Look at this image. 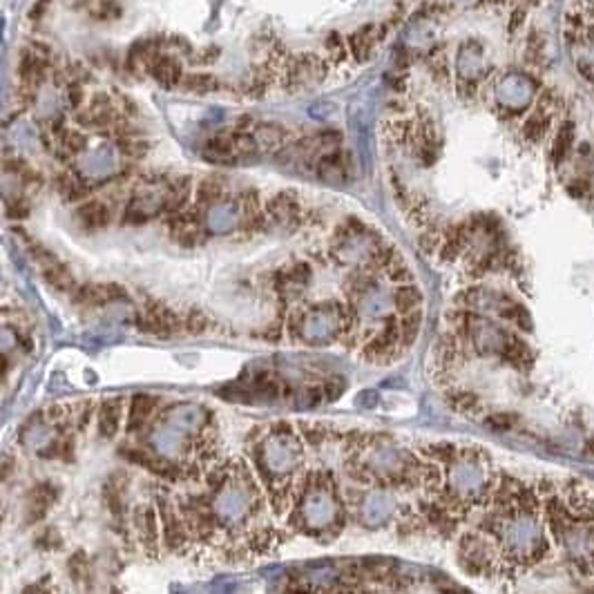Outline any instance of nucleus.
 Listing matches in <instances>:
<instances>
[{"instance_id": "cd10ccee", "label": "nucleus", "mask_w": 594, "mask_h": 594, "mask_svg": "<svg viewBox=\"0 0 594 594\" xmlns=\"http://www.w3.org/2000/svg\"><path fill=\"white\" fill-rule=\"evenodd\" d=\"M208 317L201 313V311H190V313L184 317V329L188 331V333H195V335H199V333H204V331L208 329Z\"/></svg>"}, {"instance_id": "aec40b11", "label": "nucleus", "mask_w": 594, "mask_h": 594, "mask_svg": "<svg viewBox=\"0 0 594 594\" xmlns=\"http://www.w3.org/2000/svg\"><path fill=\"white\" fill-rule=\"evenodd\" d=\"M58 143H60V148H63V152L67 157H74V155L83 152V150H85L87 137L80 132V130H76V128H65V130H60Z\"/></svg>"}, {"instance_id": "f03ea898", "label": "nucleus", "mask_w": 594, "mask_h": 594, "mask_svg": "<svg viewBox=\"0 0 594 594\" xmlns=\"http://www.w3.org/2000/svg\"><path fill=\"white\" fill-rule=\"evenodd\" d=\"M315 173L326 184H347L351 177V157L347 152H340V150L320 155V159H315Z\"/></svg>"}, {"instance_id": "c756f323", "label": "nucleus", "mask_w": 594, "mask_h": 594, "mask_svg": "<svg viewBox=\"0 0 594 594\" xmlns=\"http://www.w3.org/2000/svg\"><path fill=\"white\" fill-rule=\"evenodd\" d=\"M7 217L9 219H25V217H29V204L25 199L7 201Z\"/></svg>"}, {"instance_id": "c85d7f7f", "label": "nucleus", "mask_w": 594, "mask_h": 594, "mask_svg": "<svg viewBox=\"0 0 594 594\" xmlns=\"http://www.w3.org/2000/svg\"><path fill=\"white\" fill-rule=\"evenodd\" d=\"M219 47H204V49H199V52H195L193 54V63L195 65H201V67H206V65H213L215 60L219 58Z\"/></svg>"}, {"instance_id": "39448f33", "label": "nucleus", "mask_w": 594, "mask_h": 594, "mask_svg": "<svg viewBox=\"0 0 594 594\" xmlns=\"http://www.w3.org/2000/svg\"><path fill=\"white\" fill-rule=\"evenodd\" d=\"M385 27H376V25H362L358 27L353 34L347 36V45H349V54L353 56L358 63H367L374 54V47L378 45V40L385 36Z\"/></svg>"}, {"instance_id": "393cba45", "label": "nucleus", "mask_w": 594, "mask_h": 594, "mask_svg": "<svg viewBox=\"0 0 594 594\" xmlns=\"http://www.w3.org/2000/svg\"><path fill=\"white\" fill-rule=\"evenodd\" d=\"M385 275H387V279L389 281H394L396 286H402V284H414V273H411V268L405 264V259H396L394 264H391L387 270H385Z\"/></svg>"}, {"instance_id": "2eb2a0df", "label": "nucleus", "mask_w": 594, "mask_h": 594, "mask_svg": "<svg viewBox=\"0 0 594 594\" xmlns=\"http://www.w3.org/2000/svg\"><path fill=\"white\" fill-rule=\"evenodd\" d=\"M206 155L213 157L215 161H230L237 159L235 152V130L233 132H219L206 141ZM210 159V161H213Z\"/></svg>"}, {"instance_id": "7c9ffc66", "label": "nucleus", "mask_w": 594, "mask_h": 594, "mask_svg": "<svg viewBox=\"0 0 594 594\" xmlns=\"http://www.w3.org/2000/svg\"><path fill=\"white\" fill-rule=\"evenodd\" d=\"M103 496H105V503H107L110 512H112V514H121V509H123V500H121L116 487L114 485H105Z\"/></svg>"}, {"instance_id": "f8f14e48", "label": "nucleus", "mask_w": 594, "mask_h": 594, "mask_svg": "<svg viewBox=\"0 0 594 594\" xmlns=\"http://www.w3.org/2000/svg\"><path fill=\"white\" fill-rule=\"evenodd\" d=\"M575 139H577V128L572 121H563V123L557 128L554 141H552V161L554 166H561L566 161L572 150H575Z\"/></svg>"}, {"instance_id": "0eeeda50", "label": "nucleus", "mask_w": 594, "mask_h": 594, "mask_svg": "<svg viewBox=\"0 0 594 594\" xmlns=\"http://www.w3.org/2000/svg\"><path fill=\"white\" fill-rule=\"evenodd\" d=\"M148 72L152 74V78L164 89L181 87V80H184V76H186L184 67H181L179 60L173 58V56H166V54L155 56L152 63H150V67H148Z\"/></svg>"}, {"instance_id": "f257e3e1", "label": "nucleus", "mask_w": 594, "mask_h": 594, "mask_svg": "<svg viewBox=\"0 0 594 594\" xmlns=\"http://www.w3.org/2000/svg\"><path fill=\"white\" fill-rule=\"evenodd\" d=\"M264 213L270 224L297 228L302 221V204L293 190H281V193H275L270 199H266Z\"/></svg>"}, {"instance_id": "2f4dec72", "label": "nucleus", "mask_w": 594, "mask_h": 594, "mask_svg": "<svg viewBox=\"0 0 594 594\" xmlns=\"http://www.w3.org/2000/svg\"><path fill=\"white\" fill-rule=\"evenodd\" d=\"M588 188H590V184H588V179H583V177H577L575 181H572V184L568 186V193L572 195V197H577V199H581V197H586L588 195Z\"/></svg>"}, {"instance_id": "6e6552de", "label": "nucleus", "mask_w": 594, "mask_h": 594, "mask_svg": "<svg viewBox=\"0 0 594 594\" xmlns=\"http://www.w3.org/2000/svg\"><path fill=\"white\" fill-rule=\"evenodd\" d=\"M56 487L52 485V482H40V485H36L32 491L27 494V503H25V509H27V521H40L43 518L49 507L54 505L56 500Z\"/></svg>"}, {"instance_id": "ddd939ff", "label": "nucleus", "mask_w": 594, "mask_h": 594, "mask_svg": "<svg viewBox=\"0 0 594 594\" xmlns=\"http://www.w3.org/2000/svg\"><path fill=\"white\" fill-rule=\"evenodd\" d=\"M226 195V186H224V179H219L217 175H210L197 181L195 186V199L199 206H215L219 204L221 199Z\"/></svg>"}, {"instance_id": "dca6fc26", "label": "nucleus", "mask_w": 594, "mask_h": 594, "mask_svg": "<svg viewBox=\"0 0 594 594\" xmlns=\"http://www.w3.org/2000/svg\"><path fill=\"white\" fill-rule=\"evenodd\" d=\"M219 78L210 72H193L186 74L184 80H181V89L188 94H210L219 89Z\"/></svg>"}, {"instance_id": "9b49d317", "label": "nucleus", "mask_w": 594, "mask_h": 594, "mask_svg": "<svg viewBox=\"0 0 594 594\" xmlns=\"http://www.w3.org/2000/svg\"><path fill=\"white\" fill-rule=\"evenodd\" d=\"M123 400H105L98 409V431L103 438H114L123 422Z\"/></svg>"}, {"instance_id": "9d476101", "label": "nucleus", "mask_w": 594, "mask_h": 594, "mask_svg": "<svg viewBox=\"0 0 594 594\" xmlns=\"http://www.w3.org/2000/svg\"><path fill=\"white\" fill-rule=\"evenodd\" d=\"M134 527L146 550H155L159 545V514L152 505L139 507L134 512Z\"/></svg>"}, {"instance_id": "7ed1b4c3", "label": "nucleus", "mask_w": 594, "mask_h": 594, "mask_svg": "<svg viewBox=\"0 0 594 594\" xmlns=\"http://www.w3.org/2000/svg\"><path fill=\"white\" fill-rule=\"evenodd\" d=\"M128 293L123 286L114 284V281H110V284H83L78 290H76V304L80 306H103V304H112V302L116 299H125Z\"/></svg>"}, {"instance_id": "5701e85b", "label": "nucleus", "mask_w": 594, "mask_h": 594, "mask_svg": "<svg viewBox=\"0 0 594 594\" xmlns=\"http://www.w3.org/2000/svg\"><path fill=\"white\" fill-rule=\"evenodd\" d=\"M324 49H326V56L331 63H344L347 56H349V45H347V38L340 36L338 32H331L324 38Z\"/></svg>"}, {"instance_id": "473e14b6", "label": "nucleus", "mask_w": 594, "mask_h": 594, "mask_svg": "<svg viewBox=\"0 0 594 594\" xmlns=\"http://www.w3.org/2000/svg\"><path fill=\"white\" fill-rule=\"evenodd\" d=\"M49 7H52L49 0H36V3L32 5V9H29V20H40L43 16H47Z\"/></svg>"}, {"instance_id": "412c9836", "label": "nucleus", "mask_w": 594, "mask_h": 594, "mask_svg": "<svg viewBox=\"0 0 594 594\" xmlns=\"http://www.w3.org/2000/svg\"><path fill=\"white\" fill-rule=\"evenodd\" d=\"M58 186V193L63 195L65 201H76V199H83L85 197V186L83 181L78 179V175L74 173H63L56 181Z\"/></svg>"}, {"instance_id": "c9c22d12", "label": "nucleus", "mask_w": 594, "mask_h": 594, "mask_svg": "<svg viewBox=\"0 0 594 594\" xmlns=\"http://www.w3.org/2000/svg\"><path fill=\"white\" fill-rule=\"evenodd\" d=\"M25 594H49V592H40L38 588H29V590H25Z\"/></svg>"}, {"instance_id": "1a4fd4ad", "label": "nucleus", "mask_w": 594, "mask_h": 594, "mask_svg": "<svg viewBox=\"0 0 594 594\" xmlns=\"http://www.w3.org/2000/svg\"><path fill=\"white\" fill-rule=\"evenodd\" d=\"M157 409H159V398H155V396H134L132 402H130L128 420H125L128 434H134V431L143 429L148 425V420L157 414Z\"/></svg>"}, {"instance_id": "6ab92c4d", "label": "nucleus", "mask_w": 594, "mask_h": 594, "mask_svg": "<svg viewBox=\"0 0 594 594\" xmlns=\"http://www.w3.org/2000/svg\"><path fill=\"white\" fill-rule=\"evenodd\" d=\"M116 150L125 159H143L150 152V141L137 134H125L116 139Z\"/></svg>"}, {"instance_id": "bb28decb", "label": "nucleus", "mask_w": 594, "mask_h": 594, "mask_svg": "<svg viewBox=\"0 0 594 594\" xmlns=\"http://www.w3.org/2000/svg\"><path fill=\"white\" fill-rule=\"evenodd\" d=\"M442 239H445V235H442L438 228L427 226V228L420 233L418 244H420L422 250H425V253H438L440 246H442Z\"/></svg>"}, {"instance_id": "4be33fe9", "label": "nucleus", "mask_w": 594, "mask_h": 594, "mask_svg": "<svg viewBox=\"0 0 594 594\" xmlns=\"http://www.w3.org/2000/svg\"><path fill=\"white\" fill-rule=\"evenodd\" d=\"M422 326V311H414L400 317V333H402V349L411 347L416 342Z\"/></svg>"}, {"instance_id": "b1692460", "label": "nucleus", "mask_w": 594, "mask_h": 594, "mask_svg": "<svg viewBox=\"0 0 594 594\" xmlns=\"http://www.w3.org/2000/svg\"><path fill=\"white\" fill-rule=\"evenodd\" d=\"M447 402L451 409L460 411V414H471L474 409H478V398L469 391H449Z\"/></svg>"}, {"instance_id": "423d86ee", "label": "nucleus", "mask_w": 594, "mask_h": 594, "mask_svg": "<svg viewBox=\"0 0 594 594\" xmlns=\"http://www.w3.org/2000/svg\"><path fill=\"white\" fill-rule=\"evenodd\" d=\"M253 137L259 146V152L279 155L286 146L293 143L290 132L279 123H257L253 128Z\"/></svg>"}, {"instance_id": "a878e982", "label": "nucleus", "mask_w": 594, "mask_h": 594, "mask_svg": "<svg viewBox=\"0 0 594 594\" xmlns=\"http://www.w3.org/2000/svg\"><path fill=\"white\" fill-rule=\"evenodd\" d=\"M85 89L80 80H69L65 85V101H67V107L74 110V112H80V107L85 105Z\"/></svg>"}, {"instance_id": "4468645a", "label": "nucleus", "mask_w": 594, "mask_h": 594, "mask_svg": "<svg viewBox=\"0 0 594 594\" xmlns=\"http://www.w3.org/2000/svg\"><path fill=\"white\" fill-rule=\"evenodd\" d=\"M391 302H394V308L400 315L414 313V311H420L422 306V293L416 284H402L396 286L394 293H391Z\"/></svg>"}, {"instance_id": "20e7f679", "label": "nucleus", "mask_w": 594, "mask_h": 594, "mask_svg": "<svg viewBox=\"0 0 594 594\" xmlns=\"http://www.w3.org/2000/svg\"><path fill=\"white\" fill-rule=\"evenodd\" d=\"M110 219H112V210L101 199H87L76 208L78 226L87 230V233H98V230L107 228Z\"/></svg>"}, {"instance_id": "f704fd0d", "label": "nucleus", "mask_w": 594, "mask_h": 594, "mask_svg": "<svg viewBox=\"0 0 594 594\" xmlns=\"http://www.w3.org/2000/svg\"><path fill=\"white\" fill-rule=\"evenodd\" d=\"M440 594H469V592H465V590H460L458 586H445V588H440Z\"/></svg>"}, {"instance_id": "72a5a7b5", "label": "nucleus", "mask_w": 594, "mask_h": 594, "mask_svg": "<svg viewBox=\"0 0 594 594\" xmlns=\"http://www.w3.org/2000/svg\"><path fill=\"white\" fill-rule=\"evenodd\" d=\"M523 20H525V9H514V14H512V20H509V32H516L518 25H523Z\"/></svg>"}, {"instance_id": "a211bd4d", "label": "nucleus", "mask_w": 594, "mask_h": 594, "mask_svg": "<svg viewBox=\"0 0 594 594\" xmlns=\"http://www.w3.org/2000/svg\"><path fill=\"white\" fill-rule=\"evenodd\" d=\"M43 277L49 286H52L54 290H60V293H69V290H74V286H76L74 275L69 273V268L65 264H60V261L43 268Z\"/></svg>"}, {"instance_id": "f3484780", "label": "nucleus", "mask_w": 594, "mask_h": 594, "mask_svg": "<svg viewBox=\"0 0 594 594\" xmlns=\"http://www.w3.org/2000/svg\"><path fill=\"white\" fill-rule=\"evenodd\" d=\"M550 125H552V114H545V112H541V110H536L534 114H530L525 119V123L521 128V134L527 143H539V141L548 134Z\"/></svg>"}]
</instances>
